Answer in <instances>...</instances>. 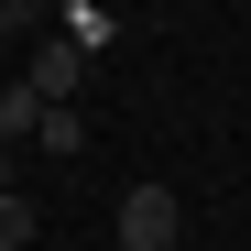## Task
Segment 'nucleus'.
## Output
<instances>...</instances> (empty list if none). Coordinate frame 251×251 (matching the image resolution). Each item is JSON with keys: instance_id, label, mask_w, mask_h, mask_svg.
Instances as JSON below:
<instances>
[{"instance_id": "6e6552de", "label": "nucleus", "mask_w": 251, "mask_h": 251, "mask_svg": "<svg viewBox=\"0 0 251 251\" xmlns=\"http://www.w3.org/2000/svg\"><path fill=\"white\" fill-rule=\"evenodd\" d=\"M240 251H251V240H240Z\"/></svg>"}, {"instance_id": "f03ea898", "label": "nucleus", "mask_w": 251, "mask_h": 251, "mask_svg": "<svg viewBox=\"0 0 251 251\" xmlns=\"http://www.w3.org/2000/svg\"><path fill=\"white\" fill-rule=\"evenodd\" d=\"M175 229H186L175 186H131L120 197V251H175Z\"/></svg>"}, {"instance_id": "39448f33", "label": "nucleus", "mask_w": 251, "mask_h": 251, "mask_svg": "<svg viewBox=\"0 0 251 251\" xmlns=\"http://www.w3.org/2000/svg\"><path fill=\"white\" fill-rule=\"evenodd\" d=\"M33 142H44V153H88V120H76V109H44V131H33Z\"/></svg>"}, {"instance_id": "f257e3e1", "label": "nucleus", "mask_w": 251, "mask_h": 251, "mask_svg": "<svg viewBox=\"0 0 251 251\" xmlns=\"http://www.w3.org/2000/svg\"><path fill=\"white\" fill-rule=\"evenodd\" d=\"M22 88L44 99V109H76V88H88V55H76L66 33H33V55H22Z\"/></svg>"}, {"instance_id": "20e7f679", "label": "nucleus", "mask_w": 251, "mask_h": 251, "mask_svg": "<svg viewBox=\"0 0 251 251\" xmlns=\"http://www.w3.org/2000/svg\"><path fill=\"white\" fill-rule=\"evenodd\" d=\"M33 229H44V219H33V197L11 186V197H0V251H33Z\"/></svg>"}, {"instance_id": "423d86ee", "label": "nucleus", "mask_w": 251, "mask_h": 251, "mask_svg": "<svg viewBox=\"0 0 251 251\" xmlns=\"http://www.w3.org/2000/svg\"><path fill=\"white\" fill-rule=\"evenodd\" d=\"M11 33H33V0H0V44H11Z\"/></svg>"}, {"instance_id": "7ed1b4c3", "label": "nucleus", "mask_w": 251, "mask_h": 251, "mask_svg": "<svg viewBox=\"0 0 251 251\" xmlns=\"http://www.w3.org/2000/svg\"><path fill=\"white\" fill-rule=\"evenodd\" d=\"M33 131H44V99L11 76V88H0V153H11V142H33Z\"/></svg>"}, {"instance_id": "0eeeda50", "label": "nucleus", "mask_w": 251, "mask_h": 251, "mask_svg": "<svg viewBox=\"0 0 251 251\" xmlns=\"http://www.w3.org/2000/svg\"><path fill=\"white\" fill-rule=\"evenodd\" d=\"M0 197H11V153H0Z\"/></svg>"}]
</instances>
